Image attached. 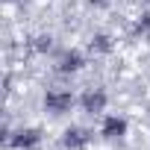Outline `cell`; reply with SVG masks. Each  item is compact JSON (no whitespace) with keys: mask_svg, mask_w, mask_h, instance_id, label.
I'll list each match as a JSON object with an SVG mask.
<instances>
[{"mask_svg":"<svg viewBox=\"0 0 150 150\" xmlns=\"http://www.w3.org/2000/svg\"><path fill=\"white\" fill-rule=\"evenodd\" d=\"M112 35H106V33H97L91 41H88V53L91 56H106V53H112Z\"/></svg>","mask_w":150,"mask_h":150,"instance_id":"7","label":"cell"},{"mask_svg":"<svg viewBox=\"0 0 150 150\" xmlns=\"http://www.w3.org/2000/svg\"><path fill=\"white\" fill-rule=\"evenodd\" d=\"M135 33L150 38V15H141V18H138V24H135Z\"/></svg>","mask_w":150,"mask_h":150,"instance_id":"9","label":"cell"},{"mask_svg":"<svg viewBox=\"0 0 150 150\" xmlns=\"http://www.w3.org/2000/svg\"><path fill=\"white\" fill-rule=\"evenodd\" d=\"M86 68V56L80 53V50H65L62 56H59V62H56V71L59 74H77V71H83Z\"/></svg>","mask_w":150,"mask_h":150,"instance_id":"3","label":"cell"},{"mask_svg":"<svg viewBox=\"0 0 150 150\" xmlns=\"http://www.w3.org/2000/svg\"><path fill=\"white\" fill-rule=\"evenodd\" d=\"M80 106H83V112H88V115H100V112L106 109V91H103V88H88V91L80 97Z\"/></svg>","mask_w":150,"mask_h":150,"instance_id":"2","label":"cell"},{"mask_svg":"<svg viewBox=\"0 0 150 150\" xmlns=\"http://www.w3.org/2000/svg\"><path fill=\"white\" fill-rule=\"evenodd\" d=\"M38 141H41V129H35V127H27V129H18L15 135H9V144L12 147H21V150H30Z\"/></svg>","mask_w":150,"mask_h":150,"instance_id":"5","label":"cell"},{"mask_svg":"<svg viewBox=\"0 0 150 150\" xmlns=\"http://www.w3.org/2000/svg\"><path fill=\"white\" fill-rule=\"evenodd\" d=\"M100 135L103 138H121V135H127V121L118 118V115H109L103 121V127H100Z\"/></svg>","mask_w":150,"mask_h":150,"instance_id":"6","label":"cell"},{"mask_svg":"<svg viewBox=\"0 0 150 150\" xmlns=\"http://www.w3.org/2000/svg\"><path fill=\"white\" fill-rule=\"evenodd\" d=\"M44 109L53 112V115H65L74 109V94L71 91H62V88H53L44 94Z\"/></svg>","mask_w":150,"mask_h":150,"instance_id":"1","label":"cell"},{"mask_svg":"<svg viewBox=\"0 0 150 150\" xmlns=\"http://www.w3.org/2000/svg\"><path fill=\"white\" fill-rule=\"evenodd\" d=\"M33 50L35 53H50L53 50V38L50 35H35L33 38Z\"/></svg>","mask_w":150,"mask_h":150,"instance_id":"8","label":"cell"},{"mask_svg":"<svg viewBox=\"0 0 150 150\" xmlns=\"http://www.w3.org/2000/svg\"><path fill=\"white\" fill-rule=\"evenodd\" d=\"M9 3H15V0H9Z\"/></svg>","mask_w":150,"mask_h":150,"instance_id":"11","label":"cell"},{"mask_svg":"<svg viewBox=\"0 0 150 150\" xmlns=\"http://www.w3.org/2000/svg\"><path fill=\"white\" fill-rule=\"evenodd\" d=\"M88 3H91V6H106L109 0H88Z\"/></svg>","mask_w":150,"mask_h":150,"instance_id":"10","label":"cell"},{"mask_svg":"<svg viewBox=\"0 0 150 150\" xmlns=\"http://www.w3.org/2000/svg\"><path fill=\"white\" fill-rule=\"evenodd\" d=\"M88 141H91V129H86V127H71L62 135V144L68 150H83V147H88Z\"/></svg>","mask_w":150,"mask_h":150,"instance_id":"4","label":"cell"}]
</instances>
